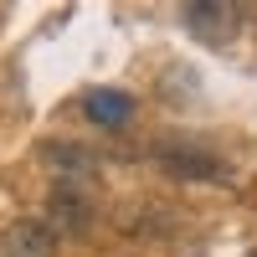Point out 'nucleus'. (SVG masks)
<instances>
[{
	"instance_id": "0eeeda50",
	"label": "nucleus",
	"mask_w": 257,
	"mask_h": 257,
	"mask_svg": "<svg viewBox=\"0 0 257 257\" xmlns=\"http://www.w3.org/2000/svg\"><path fill=\"white\" fill-rule=\"evenodd\" d=\"M247 257H257V247H252V252H247Z\"/></svg>"
},
{
	"instance_id": "39448f33",
	"label": "nucleus",
	"mask_w": 257,
	"mask_h": 257,
	"mask_svg": "<svg viewBox=\"0 0 257 257\" xmlns=\"http://www.w3.org/2000/svg\"><path fill=\"white\" fill-rule=\"evenodd\" d=\"M41 165H52L62 180H82V175L98 170V155L82 149V144H67V139H47L41 144Z\"/></svg>"
},
{
	"instance_id": "20e7f679",
	"label": "nucleus",
	"mask_w": 257,
	"mask_h": 257,
	"mask_svg": "<svg viewBox=\"0 0 257 257\" xmlns=\"http://www.w3.org/2000/svg\"><path fill=\"white\" fill-rule=\"evenodd\" d=\"M57 252V231L41 216H21L0 231V257H52Z\"/></svg>"
},
{
	"instance_id": "423d86ee",
	"label": "nucleus",
	"mask_w": 257,
	"mask_h": 257,
	"mask_svg": "<svg viewBox=\"0 0 257 257\" xmlns=\"http://www.w3.org/2000/svg\"><path fill=\"white\" fill-rule=\"evenodd\" d=\"M82 113H88L98 128H123L128 118H134V98L118 93V88H93L88 98H82Z\"/></svg>"
},
{
	"instance_id": "f257e3e1",
	"label": "nucleus",
	"mask_w": 257,
	"mask_h": 257,
	"mask_svg": "<svg viewBox=\"0 0 257 257\" xmlns=\"http://www.w3.org/2000/svg\"><path fill=\"white\" fill-rule=\"evenodd\" d=\"M155 165L165 170L170 180H185V185H221V180H231V165L211 144L180 139V134H170V139L155 144Z\"/></svg>"
},
{
	"instance_id": "7ed1b4c3",
	"label": "nucleus",
	"mask_w": 257,
	"mask_h": 257,
	"mask_svg": "<svg viewBox=\"0 0 257 257\" xmlns=\"http://www.w3.org/2000/svg\"><path fill=\"white\" fill-rule=\"evenodd\" d=\"M180 16H185V31L196 36V41H206V47L231 41V36H237V26H242V11L231 6V0H190Z\"/></svg>"
},
{
	"instance_id": "f03ea898",
	"label": "nucleus",
	"mask_w": 257,
	"mask_h": 257,
	"mask_svg": "<svg viewBox=\"0 0 257 257\" xmlns=\"http://www.w3.org/2000/svg\"><path fill=\"white\" fill-rule=\"evenodd\" d=\"M47 226L57 237H88L93 231V196L77 180H57L47 196Z\"/></svg>"
}]
</instances>
